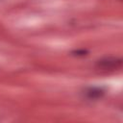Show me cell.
I'll list each match as a JSON object with an SVG mask.
<instances>
[{"instance_id": "6da1fadb", "label": "cell", "mask_w": 123, "mask_h": 123, "mask_svg": "<svg viewBox=\"0 0 123 123\" xmlns=\"http://www.w3.org/2000/svg\"><path fill=\"white\" fill-rule=\"evenodd\" d=\"M121 64V60L116 58H106L101 61H98L97 65L104 69H113L118 67Z\"/></svg>"}, {"instance_id": "7a4b0ae2", "label": "cell", "mask_w": 123, "mask_h": 123, "mask_svg": "<svg viewBox=\"0 0 123 123\" xmlns=\"http://www.w3.org/2000/svg\"><path fill=\"white\" fill-rule=\"evenodd\" d=\"M86 93L89 98H96V97L101 96L103 94V91L99 88H90Z\"/></svg>"}]
</instances>
